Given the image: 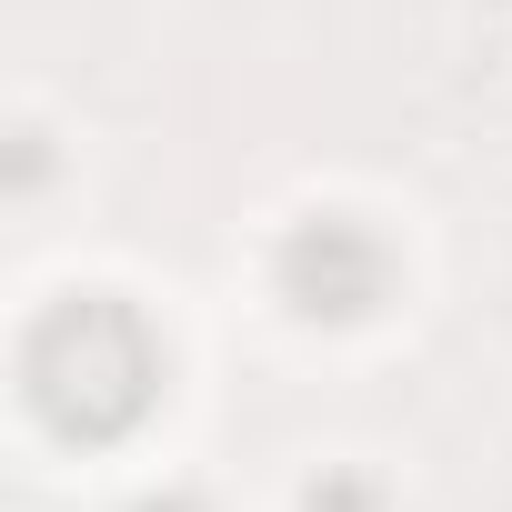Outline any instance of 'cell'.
Masks as SVG:
<instances>
[{
	"instance_id": "cell-3",
	"label": "cell",
	"mask_w": 512,
	"mask_h": 512,
	"mask_svg": "<svg viewBox=\"0 0 512 512\" xmlns=\"http://www.w3.org/2000/svg\"><path fill=\"white\" fill-rule=\"evenodd\" d=\"M312 512H382V482L342 462V472H322V482H312Z\"/></svg>"
},
{
	"instance_id": "cell-4",
	"label": "cell",
	"mask_w": 512,
	"mask_h": 512,
	"mask_svg": "<svg viewBox=\"0 0 512 512\" xmlns=\"http://www.w3.org/2000/svg\"><path fill=\"white\" fill-rule=\"evenodd\" d=\"M131 512H211V502H201V492H191V482H161V492H141V502H131Z\"/></svg>"
},
{
	"instance_id": "cell-2",
	"label": "cell",
	"mask_w": 512,
	"mask_h": 512,
	"mask_svg": "<svg viewBox=\"0 0 512 512\" xmlns=\"http://www.w3.org/2000/svg\"><path fill=\"white\" fill-rule=\"evenodd\" d=\"M272 292H282L292 322L352 332V322H382V312H392L402 251H392L382 221H362V211H302V221L272 241Z\"/></svg>"
},
{
	"instance_id": "cell-1",
	"label": "cell",
	"mask_w": 512,
	"mask_h": 512,
	"mask_svg": "<svg viewBox=\"0 0 512 512\" xmlns=\"http://www.w3.org/2000/svg\"><path fill=\"white\" fill-rule=\"evenodd\" d=\"M21 402L71 452H121L171 402V342L131 292H61L21 332Z\"/></svg>"
}]
</instances>
